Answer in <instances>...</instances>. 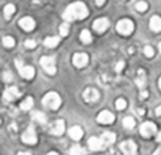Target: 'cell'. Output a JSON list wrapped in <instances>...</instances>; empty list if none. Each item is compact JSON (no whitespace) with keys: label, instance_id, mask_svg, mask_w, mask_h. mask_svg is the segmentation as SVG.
Returning a JSON list of instances; mask_svg holds the SVG:
<instances>
[{"label":"cell","instance_id":"1","mask_svg":"<svg viewBox=\"0 0 161 155\" xmlns=\"http://www.w3.org/2000/svg\"><path fill=\"white\" fill-rule=\"evenodd\" d=\"M89 14V10L86 7L85 3L82 2H76V3H72L67 7V10L64 11L62 17H64L65 21H74V20H80V19H85L86 16Z\"/></svg>","mask_w":161,"mask_h":155},{"label":"cell","instance_id":"2","mask_svg":"<svg viewBox=\"0 0 161 155\" xmlns=\"http://www.w3.org/2000/svg\"><path fill=\"white\" fill-rule=\"evenodd\" d=\"M42 104L48 109L57 110V109L61 106V97H59V94L55 93V92H50V93H47L42 97Z\"/></svg>","mask_w":161,"mask_h":155},{"label":"cell","instance_id":"3","mask_svg":"<svg viewBox=\"0 0 161 155\" xmlns=\"http://www.w3.org/2000/svg\"><path fill=\"white\" fill-rule=\"evenodd\" d=\"M116 28H117V31H119L122 35H130V34L133 33V30H134V24H133L131 20L122 19L119 23H117Z\"/></svg>","mask_w":161,"mask_h":155},{"label":"cell","instance_id":"4","mask_svg":"<svg viewBox=\"0 0 161 155\" xmlns=\"http://www.w3.org/2000/svg\"><path fill=\"white\" fill-rule=\"evenodd\" d=\"M40 64H41L42 69L47 73H50V75L55 73L57 67H55V58H54V56H42V58L40 59Z\"/></svg>","mask_w":161,"mask_h":155},{"label":"cell","instance_id":"5","mask_svg":"<svg viewBox=\"0 0 161 155\" xmlns=\"http://www.w3.org/2000/svg\"><path fill=\"white\" fill-rule=\"evenodd\" d=\"M140 133H142V136L146 137V138H151V137L157 133V127H156V124L151 121L143 123L142 127H140Z\"/></svg>","mask_w":161,"mask_h":155},{"label":"cell","instance_id":"6","mask_svg":"<svg viewBox=\"0 0 161 155\" xmlns=\"http://www.w3.org/2000/svg\"><path fill=\"white\" fill-rule=\"evenodd\" d=\"M16 65H17V69H19V73L24 79H31V78H34V75H36V69L33 67H28V65L24 67V65H21L20 61H16Z\"/></svg>","mask_w":161,"mask_h":155},{"label":"cell","instance_id":"7","mask_svg":"<svg viewBox=\"0 0 161 155\" xmlns=\"http://www.w3.org/2000/svg\"><path fill=\"white\" fill-rule=\"evenodd\" d=\"M21 140L25 142V144H36L37 142V134H36V130H34L33 126H30V127L25 130V133L23 134Z\"/></svg>","mask_w":161,"mask_h":155},{"label":"cell","instance_id":"8","mask_svg":"<svg viewBox=\"0 0 161 155\" xmlns=\"http://www.w3.org/2000/svg\"><path fill=\"white\" fill-rule=\"evenodd\" d=\"M96 120H97V123H100V124H110V123L114 121V114L110 113V111H108V110H103L97 114Z\"/></svg>","mask_w":161,"mask_h":155},{"label":"cell","instance_id":"9","mask_svg":"<svg viewBox=\"0 0 161 155\" xmlns=\"http://www.w3.org/2000/svg\"><path fill=\"white\" fill-rule=\"evenodd\" d=\"M120 150L125 155H136L137 152V145L133 141H125L120 144Z\"/></svg>","mask_w":161,"mask_h":155},{"label":"cell","instance_id":"10","mask_svg":"<svg viewBox=\"0 0 161 155\" xmlns=\"http://www.w3.org/2000/svg\"><path fill=\"white\" fill-rule=\"evenodd\" d=\"M88 61H89V58L85 52H76L72 58V64L75 65L76 68H83L88 64Z\"/></svg>","mask_w":161,"mask_h":155},{"label":"cell","instance_id":"11","mask_svg":"<svg viewBox=\"0 0 161 155\" xmlns=\"http://www.w3.org/2000/svg\"><path fill=\"white\" fill-rule=\"evenodd\" d=\"M88 145L92 151H100L106 147V144L103 142L102 138H97V137H91L88 140Z\"/></svg>","mask_w":161,"mask_h":155},{"label":"cell","instance_id":"12","mask_svg":"<svg viewBox=\"0 0 161 155\" xmlns=\"http://www.w3.org/2000/svg\"><path fill=\"white\" fill-rule=\"evenodd\" d=\"M93 28L97 31V33H103L109 28V20L102 17V19H96L93 23Z\"/></svg>","mask_w":161,"mask_h":155},{"label":"cell","instance_id":"13","mask_svg":"<svg viewBox=\"0 0 161 155\" xmlns=\"http://www.w3.org/2000/svg\"><path fill=\"white\" fill-rule=\"evenodd\" d=\"M19 25L23 28V30L31 31V30H34V27H36V21H34V19H31V17H23V19L19 21Z\"/></svg>","mask_w":161,"mask_h":155},{"label":"cell","instance_id":"14","mask_svg":"<svg viewBox=\"0 0 161 155\" xmlns=\"http://www.w3.org/2000/svg\"><path fill=\"white\" fill-rule=\"evenodd\" d=\"M19 96H20V92H19V89H17L16 86L6 89L4 94H3V97H4L6 102H13V100H14V99H17Z\"/></svg>","mask_w":161,"mask_h":155},{"label":"cell","instance_id":"15","mask_svg":"<svg viewBox=\"0 0 161 155\" xmlns=\"http://www.w3.org/2000/svg\"><path fill=\"white\" fill-rule=\"evenodd\" d=\"M83 99L86 102H96L99 99V92L93 88H88L85 92H83Z\"/></svg>","mask_w":161,"mask_h":155},{"label":"cell","instance_id":"16","mask_svg":"<svg viewBox=\"0 0 161 155\" xmlns=\"http://www.w3.org/2000/svg\"><path fill=\"white\" fill-rule=\"evenodd\" d=\"M64 131H65L64 120H57V121L53 124V127H51V134H54V136H61Z\"/></svg>","mask_w":161,"mask_h":155},{"label":"cell","instance_id":"17","mask_svg":"<svg viewBox=\"0 0 161 155\" xmlns=\"http://www.w3.org/2000/svg\"><path fill=\"white\" fill-rule=\"evenodd\" d=\"M68 134L71 136V138L72 140H80L82 138V136H83V131H82V128H80L79 126H74V127L69 128V133Z\"/></svg>","mask_w":161,"mask_h":155},{"label":"cell","instance_id":"18","mask_svg":"<svg viewBox=\"0 0 161 155\" xmlns=\"http://www.w3.org/2000/svg\"><path fill=\"white\" fill-rule=\"evenodd\" d=\"M150 28L153 31H156V33H158L161 31V17L158 16H153L150 20Z\"/></svg>","mask_w":161,"mask_h":155},{"label":"cell","instance_id":"19","mask_svg":"<svg viewBox=\"0 0 161 155\" xmlns=\"http://www.w3.org/2000/svg\"><path fill=\"white\" fill-rule=\"evenodd\" d=\"M59 44V37H47L44 40V45L48 48H54Z\"/></svg>","mask_w":161,"mask_h":155},{"label":"cell","instance_id":"20","mask_svg":"<svg viewBox=\"0 0 161 155\" xmlns=\"http://www.w3.org/2000/svg\"><path fill=\"white\" fill-rule=\"evenodd\" d=\"M31 117H33V120H36L37 123H40V124H45V123H47L45 114H44V113H41V111H33Z\"/></svg>","mask_w":161,"mask_h":155},{"label":"cell","instance_id":"21","mask_svg":"<svg viewBox=\"0 0 161 155\" xmlns=\"http://www.w3.org/2000/svg\"><path fill=\"white\" fill-rule=\"evenodd\" d=\"M102 140H103V142H105L106 145L113 144L114 140H116V136H114L113 133H109V131H106V133L102 134Z\"/></svg>","mask_w":161,"mask_h":155},{"label":"cell","instance_id":"22","mask_svg":"<svg viewBox=\"0 0 161 155\" xmlns=\"http://www.w3.org/2000/svg\"><path fill=\"white\" fill-rule=\"evenodd\" d=\"M33 104H34V100L31 99V97H27V99H24L21 102L20 109H21V110H30V109L33 107Z\"/></svg>","mask_w":161,"mask_h":155},{"label":"cell","instance_id":"23","mask_svg":"<svg viewBox=\"0 0 161 155\" xmlns=\"http://www.w3.org/2000/svg\"><path fill=\"white\" fill-rule=\"evenodd\" d=\"M80 41H82L83 44H89V42L92 41L91 31H88V30H83L82 33H80Z\"/></svg>","mask_w":161,"mask_h":155},{"label":"cell","instance_id":"24","mask_svg":"<svg viewBox=\"0 0 161 155\" xmlns=\"http://www.w3.org/2000/svg\"><path fill=\"white\" fill-rule=\"evenodd\" d=\"M134 126H136V121H134L133 117H126V119H123V127H125V128L131 130Z\"/></svg>","mask_w":161,"mask_h":155},{"label":"cell","instance_id":"25","mask_svg":"<svg viewBox=\"0 0 161 155\" xmlns=\"http://www.w3.org/2000/svg\"><path fill=\"white\" fill-rule=\"evenodd\" d=\"M16 13V7L13 4H7L4 7V17L6 19H11V16Z\"/></svg>","mask_w":161,"mask_h":155},{"label":"cell","instance_id":"26","mask_svg":"<svg viewBox=\"0 0 161 155\" xmlns=\"http://www.w3.org/2000/svg\"><path fill=\"white\" fill-rule=\"evenodd\" d=\"M136 85L140 89H144V72L143 71H139V76L136 78Z\"/></svg>","mask_w":161,"mask_h":155},{"label":"cell","instance_id":"27","mask_svg":"<svg viewBox=\"0 0 161 155\" xmlns=\"http://www.w3.org/2000/svg\"><path fill=\"white\" fill-rule=\"evenodd\" d=\"M69 155H85V150L79 145H74L69 151Z\"/></svg>","mask_w":161,"mask_h":155},{"label":"cell","instance_id":"28","mask_svg":"<svg viewBox=\"0 0 161 155\" xmlns=\"http://www.w3.org/2000/svg\"><path fill=\"white\" fill-rule=\"evenodd\" d=\"M126 107H127V102H126L123 97H120V99L116 100V109H119V110H125Z\"/></svg>","mask_w":161,"mask_h":155},{"label":"cell","instance_id":"29","mask_svg":"<svg viewBox=\"0 0 161 155\" xmlns=\"http://www.w3.org/2000/svg\"><path fill=\"white\" fill-rule=\"evenodd\" d=\"M3 44H4L6 48H13L14 47V38H11V37H4V38H3Z\"/></svg>","mask_w":161,"mask_h":155},{"label":"cell","instance_id":"30","mask_svg":"<svg viewBox=\"0 0 161 155\" xmlns=\"http://www.w3.org/2000/svg\"><path fill=\"white\" fill-rule=\"evenodd\" d=\"M59 33H61L62 37H67L68 35V33H69V25H68V23L61 24V27H59Z\"/></svg>","mask_w":161,"mask_h":155},{"label":"cell","instance_id":"31","mask_svg":"<svg viewBox=\"0 0 161 155\" xmlns=\"http://www.w3.org/2000/svg\"><path fill=\"white\" fill-rule=\"evenodd\" d=\"M147 7H148V6H147V3H146V2H137L136 3V10L142 11V13L147 10Z\"/></svg>","mask_w":161,"mask_h":155},{"label":"cell","instance_id":"32","mask_svg":"<svg viewBox=\"0 0 161 155\" xmlns=\"http://www.w3.org/2000/svg\"><path fill=\"white\" fill-rule=\"evenodd\" d=\"M144 55L147 56V58H151V56L154 55V50H153V47H150V45H147V47L144 48Z\"/></svg>","mask_w":161,"mask_h":155},{"label":"cell","instance_id":"33","mask_svg":"<svg viewBox=\"0 0 161 155\" xmlns=\"http://www.w3.org/2000/svg\"><path fill=\"white\" fill-rule=\"evenodd\" d=\"M36 41H34V40H27V41H25V47L27 48H36Z\"/></svg>","mask_w":161,"mask_h":155},{"label":"cell","instance_id":"34","mask_svg":"<svg viewBox=\"0 0 161 155\" xmlns=\"http://www.w3.org/2000/svg\"><path fill=\"white\" fill-rule=\"evenodd\" d=\"M3 79H4V82H10V80L13 79V75H11L10 72H4L3 73Z\"/></svg>","mask_w":161,"mask_h":155},{"label":"cell","instance_id":"35","mask_svg":"<svg viewBox=\"0 0 161 155\" xmlns=\"http://www.w3.org/2000/svg\"><path fill=\"white\" fill-rule=\"evenodd\" d=\"M123 67H125V62H119V64H117V67H116V71H117V72H120V71L123 69Z\"/></svg>","mask_w":161,"mask_h":155},{"label":"cell","instance_id":"36","mask_svg":"<svg viewBox=\"0 0 161 155\" xmlns=\"http://www.w3.org/2000/svg\"><path fill=\"white\" fill-rule=\"evenodd\" d=\"M105 2H106V0H95V3H96L97 6H102V4H105Z\"/></svg>","mask_w":161,"mask_h":155},{"label":"cell","instance_id":"37","mask_svg":"<svg viewBox=\"0 0 161 155\" xmlns=\"http://www.w3.org/2000/svg\"><path fill=\"white\" fill-rule=\"evenodd\" d=\"M156 114L157 116H161V106H158V107L156 109Z\"/></svg>","mask_w":161,"mask_h":155},{"label":"cell","instance_id":"38","mask_svg":"<svg viewBox=\"0 0 161 155\" xmlns=\"http://www.w3.org/2000/svg\"><path fill=\"white\" fill-rule=\"evenodd\" d=\"M147 96H148V93H147L146 90H143V92H142V97L144 99V97H147Z\"/></svg>","mask_w":161,"mask_h":155},{"label":"cell","instance_id":"39","mask_svg":"<svg viewBox=\"0 0 161 155\" xmlns=\"http://www.w3.org/2000/svg\"><path fill=\"white\" fill-rule=\"evenodd\" d=\"M47 155H59L58 152H54V151H51V152H48Z\"/></svg>","mask_w":161,"mask_h":155},{"label":"cell","instance_id":"40","mask_svg":"<svg viewBox=\"0 0 161 155\" xmlns=\"http://www.w3.org/2000/svg\"><path fill=\"white\" fill-rule=\"evenodd\" d=\"M17 155H31V154L30 152H19Z\"/></svg>","mask_w":161,"mask_h":155},{"label":"cell","instance_id":"41","mask_svg":"<svg viewBox=\"0 0 161 155\" xmlns=\"http://www.w3.org/2000/svg\"><path fill=\"white\" fill-rule=\"evenodd\" d=\"M154 155H161V150H158V151H156V152H154Z\"/></svg>","mask_w":161,"mask_h":155},{"label":"cell","instance_id":"42","mask_svg":"<svg viewBox=\"0 0 161 155\" xmlns=\"http://www.w3.org/2000/svg\"><path fill=\"white\" fill-rule=\"evenodd\" d=\"M157 140H158V142H161V133H158V137H157Z\"/></svg>","mask_w":161,"mask_h":155},{"label":"cell","instance_id":"43","mask_svg":"<svg viewBox=\"0 0 161 155\" xmlns=\"http://www.w3.org/2000/svg\"><path fill=\"white\" fill-rule=\"evenodd\" d=\"M158 85H160V89H161V78H160V82H158Z\"/></svg>","mask_w":161,"mask_h":155},{"label":"cell","instance_id":"44","mask_svg":"<svg viewBox=\"0 0 161 155\" xmlns=\"http://www.w3.org/2000/svg\"><path fill=\"white\" fill-rule=\"evenodd\" d=\"M158 48H160V52H161V42H160V47Z\"/></svg>","mask_w":161,"mask_h":155}]
</instances>
